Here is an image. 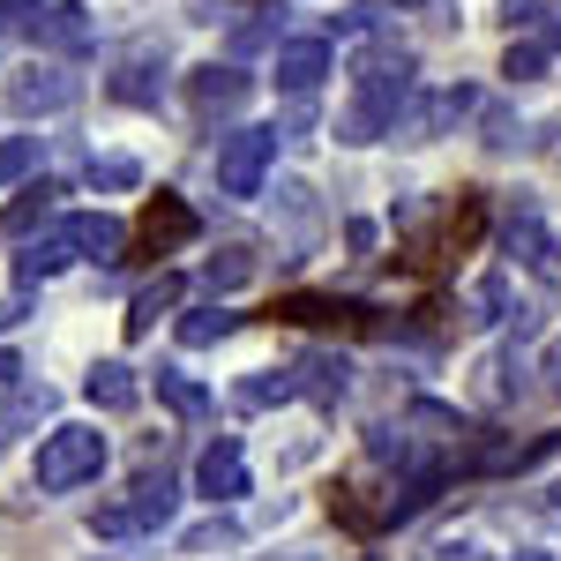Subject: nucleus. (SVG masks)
<instances>
[{"label":"nucleus","instance_id":"f257e3e1","mask_svg":"<svg viewBox=\"0 0 561 561\" xmlns=\"http://www.w3.org/2000/svg\"><path fill=\"white\" fill-rule=\"evenodd\" d=\"M479 232H486V203L479 195H457V210H442V225L434 232H420V240H404V270H427V262H457L479 248Z\"/></svg>","mask_w":561,"mask_h":561},{"label":"nucleus","instance_id":"f03ea898","mask_svg":"<svg viewBox=\"0 0 561 561\" xmlns=\"http://www.w3.org/2000/svg\"><path fill=\"white\" fill-rule=\"evenodd\" d=\"M187 240H195V210H187L180 195H150L142 217H135V248H142V255H173Z\"/></svg>","mask_w":561,"mask_h":561},{"label":"nucleus","instance_id":"7ed1b4c3","mask_svg":"<svg viewBox=\"0 0 561 561\" xmlns=\"http://www.w3.org/2000/svg\"><path fill=\"white\" fill-rule=\"evenodd\" d=\"M277 322H300V330H375V314L352 300H314V293H285V300L270 307Z\"/></svg>","mask_w":561,"mask_h":561},{"label":"nucleus","instance_id":"20e7f679","mask_svg":"<svg viewBox=\"0 0 561 561\" xmlns=\"http://www.w3.org/2000/svg\"><path fill=\"white\" fill-rule=\"evenodd\" d=\"M90 457H98V442H90V434H60V442L38 457V479H45V486H60V479L90 472Z\"/></svg>","mask_w":561,"mask_h":561},{"label":"nucleus","instance_id":"39448f33","mask_svg":"<svg viewBox=\"0 0 561 561\" xmlns=\"http://www.w3.org/2000/svg\"><path fill=\"white\" fill-rule=\"evenodd\" d=\"M15 165H23V150H0V180L15 173Z\"/></svg>","mask_w":561,"mask_h":561}]
</instances>
